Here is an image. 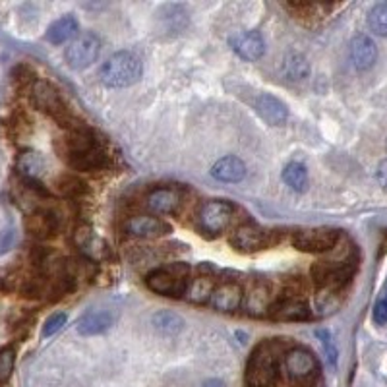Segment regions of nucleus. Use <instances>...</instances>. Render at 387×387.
Returning <instances> with one entry per match:
<instances>
[{"mask_svg": "<svg viewBox=\"0 0 387 387\" xmlns=\"http://www.w3.org/2000/svg\"><path fill=\"white\" fill-rule=\"evenodd\" d=\"M234 217V205L225 200H213V202L203 203L200 210V225L205 233L221 234L225 233L231 221Z\"/></svg>", "mask_w": 387, "mask_h": 387, "instance_id": "6e6552de", "label": "nucleus"}, {"mask_svg": "<svg viewBox=\"0 0 387 387\" xmlns=\"http://www.w3.org/2000/svg\"><path fill=\"white\" fill-rule=\"evenodd\" d=\"M368 27L379 37H387V2H378L368 12Z\"/></svg>", "mask_w": 387, "mask_h": 387, "instance_id": "c85d7f7f", "label": "nucleus"}, {"mask_svg": "<svg viewBox=\"0 0 387 387\" xmlns=\"http://www.w3.org/2000/svg\"><path fill=\"white\" fill-rule=\"evenodd\" d=\"M126 233L136 238H157L163 234H169L170 225H167L163 219L151 217V215H137V217L128 219Z\"/></svg>", "mask_w": 387, "mask_h": 387, "instance_id": "ddd939ff", "label": "nucleus"}, {"mask_svg": "<svg viewBox=\"0 0 387 387\" xmlns=\"http://www.w3.org/2000/svg\"><path fill=\"white\" fill-rule=\"evenodd\" d=\"M18 170L25 177V180H35L41 177V172L45 170V159L35 151H25L18 159Z\"/></svg>", "mask_w": 387, "mask_h": 387, "instance_id": "393cba45", "label": "nucleus"}, {"mask_svg": "<svg viewBox=\"0 0 387 387\" xmlns=\"http://www.w3.org/2000/svg\"><path fill=\"white\" fill-rule=\"evenodd\" d=\"M318 337L322 339V345L325 348V353H327V358L331 360V364H335V360H337V351H335L333 343H331V335L327 331H318Z\"/></svg>", "mask_w": 387, "mask_h": 387, "instance_id": "473e14b6", "label": "nucleus"}, {"mask_svg": "<svg viewBox=\"0 0 387 387\" xmlns=\"http://www.w3.org/2000/svg\"><path fill=\"white\" fill-rule=\"evenodd\" d=\"M78 33V22L74 16H64L57 20L55 24L48 27L47 41H50L53 45H62L66 41L76 39Z\"/></svg>", "mask_w": 387, "mask_h": 387, "instance_id": "4be33fe9", "label": "nucleus"}, {"mask_svg": "<svg viewBox=\"0 0 387 387\" xmlns=\"http://www.w3.org/2000/svg\"><path fill=\"white\" fill-rule=\"evenodd\" d=\"M285 370L292 381H308L314 378L315 370H318V362L315 356L304 347H297L289 351L285 355Z\"/></svg>", "mask_w": 387, "mask_h": 387, "instance_id": "1a4fd4ad", "label": "nucleus"}, {"mask_svg": "<svg viewBox=\"0 0 387 387\" xmlns=\"http://www.w3.org/2000/svg\"><path fill=\"white\" fill-rule=\"evenodd\" d=\"M246 383L250 387H279L281 383L277 356L267 345H259L252 353L246 366Z\"/></svg>", "mask_w": 387, "mask_h": 387, "instance_id": "7ed1b4c3", "label": "nucleus"}, {"mask_svg": "<svg viewBox=\"0 0 387 387\" xmlns=\"http://www.w3.org/2000/svg\"><path fill=\"white\" fill-rule=\"evenodd\" d=\"M25 229L27 233L39 238V240H45V238H50L58 233L60 229V221L58 217L48 210H37L27 215L25 219Z\"/></svg>", "mask_w": 387, "mask_h": 387, "instance_id": "f8f14e48", "label": "nucleus"}, {"mask_svg": "<svg viewBox=\"0 0 387 387\" xmlns=\"http://www.w3.org/2000/svg\"><path fill=\"white\" fill-rule=\"evenodd\" d=\"M142 76V60L134 53H116L99 70V80L107 88H128Z\"/></svg>", "mask_w": 387, "mask_h": 387, "instance_id": "f03ea898", "label": "nucleus"}, {"mask_svg": "<svg viewBox=\"0 0 387 387\" xmlns=\"http://www.w3.org/2000/svg\"><path fill=\"white\" fill-rule=\"evenodd\" d=\"M101 50V41L93 32L80 33L66 47V62L74 70H83L97 60Z\"/></svg>", "mask_w": 387, "mask_h": 387, "instance_id": "423d86ee", "label": "nucleus"}, {"mask_svg": "<svg viewBox=\"0 0 387 387\" xmlns=\"http://www.w3.org/2000/svg\"><path fill=\"white\" fill-rule=\"evenodd\" d=\"M213 290H215V283H213V279L208 277V275H198V277H194V279H190V283H188L186 297H188V300L194 302V304H203V302L211 300Z\"/></svg>", "mask_w": 387, "mask_h": 387, "instance_id": "5701e85b", "label": "nucleus"}, {"mask_svg": "<svg viewBox=\"0 0 387 387\" xmlns=\"http://www.w3.org/2000/svg\"><path fill=\"white\" fill-rule=\"evenodd\" d=\"M114 318L111 312L107 310H93L81 318L78 322V333L83 337H91V335H101L105 333L111 325H113Z\"/></svg>", "mask_w": 387, "mask_h": 387, "instance_id": "aec40b11", "label": "nucleus"}, {"mask_svg": "<svg viewBox=\"0 0 387 387\" xmlns=\"http://www.w3.org/2000/svg\"><path fill=\"white\" fill-rule=\"evenodd\" d=\"M374 322L379 323V325H383L387 323V292L383 299L379 300L376 308H374Z\"/></svg>", "mask_w": 387, "mask_h": 387, "instance_id": "72a5a7b5", "label": "nucleus"}, {"mask_svg": "<svg viewBox=\"0 0 387 387\" xmlns=\"http://www.w3.org/2000/svg\"><path fill=\"white\" fill-rule=\"evenodd\" d=\"M202 387H225V383L221 379H208Z\"/></svg>", "mask_w": 387, "mask_h": 387, "instance_id": "c9c22d12", "label": "nucleus"}, {"mask_svg": "<svg viewBox=\"0 0 387 387\" xmlns=\"http://www.w3.org/2000/svg\"><path fill=\"white\" fill-rule=\"evenodd\" d=\"M154 325L165 335H175V333H178L184 327V320L178 314H175V312L163 310V312H157L154 315Z\"/></svg>", "mask_w": 387, "mask_h": 387, "instance_id": "cd10ccee", "label": "nucleus"}, {"mask_svg": "<svg viewBox=\"0 0 387 387\" xmlns=\"http://www.w3.org/2000/svg\"><path fill=\"white\" fill-rule=\"evenodd\" d=\"M376 58H378V48L368 35H356L351 41V60L356 66V70L360 72L370 70L376 64Z\"/></svg>", "mask_w": 387, "mask_h": 387, "instance_id": "2eb2a0df", "label": "nucleus"}, {"mask_svg": "<svg viewBox=\"0 0 387 387\" xmlns=\"http://www.w3.org/2000/svg\"><path fill=\"white\" fill-rule=\"evenodd\" d=\"M283 72L287 76V80L290 81H302L306 80L308 74H310V64L308 60L299 53H292L285 58L283 62Z\"/></svg>", "mask_w": 387, "mask_h": 387, "instance_id": "a878e982", "label": "nucleus"}, {"mask_svg": "<svg viewBox=\"0 0 387 387\" xmlns=\"http://www.w3.org/2000/svg\"><path fill=\"white\" fill-rule=\"evenodd\" d=\"M58 190L62 196L68 198H78L81 194L88 192V186L81 178L74 177V175H64V177L58 178Z\"/></svg>", "mask_w": 387, "mask_h": 387, "instance_id": "c756f323", "label": "nucleus"}, {"mask_svg": "<svg viewBox=\"0 0 387 387\" xmlns=\"http://www.w3.org/2000/svg\"><path fill=\"white\" fill-rule=\"evenodd\" d=\"M66 314L62 312H58V314H53L48 318L47 322H45V327H43V337H50V335H55L57 331H60L66 325Z\"/></svg>", "mask_w": 387, "mask_h": 387, "instance_id": "2f4dec72", "label": "nucleus"}, {"mask_svg": "<svg viewBox=\"0 0 387 387\" xmlns=\"http://www.w3.org/2000/svg\"><path fill=\"white\" fill-rule=\"evenodd\" d=\"M283 180L294 192H306L308 190V170L302 163H289L283 170Z\"/></svg>", "mask_w": 387, "mask_h": 387, "instance_id": "b1692460", "label": "nucleus"}, {"mask_svg": "<svg viewBox=\"0 0 387 387\" xmlns=\"http://www.w3.org/2000/svg\"><path fill=\"white\" fill-rule=\"evenodd\" d=\"M348 271L345 266H331V264H315L312 267V277L318 285H322L325 289H333L343 281H347Z\"/></svg>", "mask_w": 387, "mask_h": 387, "instance_id": "412c9836", "label": "nucleus"}, {"mask_svg": "<svg viewBox=\"0 0 387 387\" xmlns=\"http://www.w3.org/2000/svg\"><path fill=\"white\" fill-rule=\"evenodd\" d=\"M339 240V233L335 229L318 226V229H304L292 236V246L300 252L308 254H320V252L331 250Z\"/></svg>", "mask_w": 387, "mask_h": 387, "instance_id": "0eeeda50", "label": "nucleus"}, {"mask_svg": "<svg viewBox=\"0 0 387 387\" xmlns=\"http://www.w3.org/2000/svg\"><path fill=\"white\" fill-rule=\"evenodd\" d=\"M29 93H32V103L39 111L50 114L62 126H68V109L64 107V101L55 86H50L48 81L37 80L29 88Z\"/></svg>", "mask_w": 387, "mask_h": 387, "instance_id": "39448f33", "label": "nucleus"}, {"mask_svg": "<svg viewBox=\"0 0 387 387\" xmlns=\"http://www.w3.org/2000/svg\"><path fill=\"white\" fill-rule=\"evenodd\" d=\"M376 178H378L379 184L383 186V188L387 190V159H386V161L379 163L378 170H376Z\"/></svg>", "mask_w": 387, "mask_h": 387, "instance_id": "f704fd0d", "label": "nucleus"}, {"mask_svg": "<svg viewBox=\"0 0 387 387\" xmlns=\"http://www.w3.org/2000/svg\"><path fill=\"white\" fill-rule=\"evenodd\" d=\"M211 177L219 180V182H240L246 177V165L238 159V157H223L219 159L213 167H211Z\"/></svg>", "mask_w": 387, "mask_h": 387, "instance_id": "6ab92c4d", "label": "nucleus"}, {"mask_svg": "<svg viewBox=\"0 0 387 387\" xmlns=\"http://www.w3.org/2000/svg\"><path fill=\"white\" fill-rule=\"evenodd\" d=\"M246 310L252 315H264L267 312H271V306H269V290L266 287H262V285L254 287L248 292V297H246Z\"/></svg>", "mask_w": 387, "mask_h": 387, "instance_id": "bb28decb", "label": "nucleus"}, {"mask_svg": "<svg viewBox=\"0 0 387 387\" xmlns=\"http://www.w3.org/2000/svg\"><path fill=\"white\" fill-rule=\"evenodd\" d=\"M188 283H190L188 267L182 264L172 267H159L145 277L147 289L163 297H170V299H180L182 294H186Z\"/></svg>", "mask_w": 387, "mask_h": 387, "instance_id": "20e7f679", "label": "nucleus"}, {"mask_svg": "<svg viewBox=\"0 0 387 387\" xmlns=\"http://www.w3.org/2000/svg\"><path fill=\"white\" fill-rule=\"evenodd\" d=\"M269 315L273 320H283V322H304L312 315V310L304 300L287 299L279 302V304H275Z\"/></svg>", "mask_w": 387, "mask_h": 387, "instance_id": "a211bd4d", "label": "nucleus"}, {"mask_svg": "<svg viewBox=\"0 0 387 387\" xmlns=\"http://www.w3.org/2000/svg\"><path fill=\"white\" fill-rule=\"evenodd\" d=\"M145 203L149 210L154 213H159V215L175 213L180 205V192L172 190V188H155L147 194Z\"/></svg>", "mask_w": 387, "mask_h": 387, "instance_id": "f3484780", "label": "nucleus"}, {"mask_svg": "<svg viewBox=\"0 0 387 387\" xmlns=\"http://www.w3.org/2000/svg\"><path fill=\"white\" fill-rule=\"evenodd\" d=\"M231 45H233L234 53L244 60H248V62H256L266 53V43H264V37L258 32L238 33L231 39Z\"/></svg>", "mask_w": 387, "mask_h": 387, "instance_id": "9d476101", "label": "nucleus"}, {"mask_svg": "<svg viewBox=\"0 0 387 387\" xmlns=\"http://www.w3.org/2000/svg\"><path fill=\"white\" fill-rule=\"evenodd\" d=\"M254 107L258 114L271 126H283L287 118H289V109L287 105L279 101L277 97L269 95V93H264V95L256 97L254 101Z\"/></svg>", "mask_w": 387, "mask_h": 387, "instance_id": "4468645a", "label": "nucleus"}, {"mask_svg": "<svg viewBox=\"0 0 387 387\" xmlns=\"http://www.w3.org/2000/svg\"><path fill=\"white\" fill-rule=\"evenodd\" d=\"M231 244L240 252H258L266 248L269 244V238H267L266 231L259 226L242 225L231 236Z\"/></svg>", "mask_w": 387, "mask_h": 387, "instance_id": "9b49d317", "label": "nucleus"}, {"mask_svg": "<svg viewBox=\"0 0 387 387\" xmlns=\"http://www.w3.org/2000/svg\"><path fill=\"white\" fill-rule=\"evenodd\" d=\"M242 299H244V294H242L240 285H236V283H223V285L215 287L213 294H211L210 304L217 312H234V310L240 308Z\"/></svg>", "mask_w": 387, "mask_h": 387, "instance_id": "dca6fc26", "label": "nucleus"}, {"mask_svg": "<svg viewBox=\"0 0 387 387\" xmlns=\"http://www.w3.org/2000/svg\"><path fill=\"white\" fill-rule=\"evenodd\" d=\"M66 161L76 170H99L105 167L107 155L99 147L97 140L86 128L72 130V134L66 137Z\"/></svg>", "mask_w": 387, "mask_h": 387, "instance_id": "f257e3e1", "label": "nucleus"}, {"mask_svg": "<svg viewBox=\"0 0 387 387\" xmlns=\"http://www.w3.org/2000/svg\"><path fill=\"white\" fill-rule=\"evenodd\" d=\"M16 364V351L14 347H4L0 351V383L8 381Z\"/></svg>", "mask_w": 387, "mask_h": 387, "instance_id": "7c9ffc66", "label": "nucleus"}]
</instances>
